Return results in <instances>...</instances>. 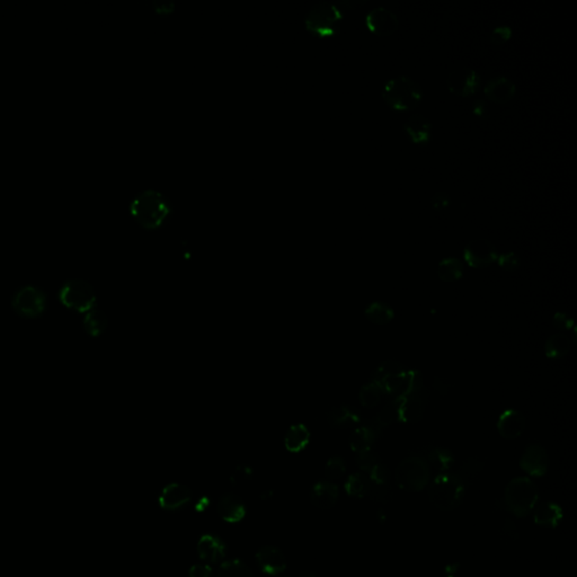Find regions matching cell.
Returning <instances> with one entry per match:
<instances>
[{"label":"cell","instance_id":"cell-38","mask_svg":"<svg viewBox=\"0 0 577 577\" xmlns=\"http://www.w3.org/2000/svg\"><path fill=\"white\" fill-rule=\"evenodd\" d=\"M483 468H484L483 462L479 461L476 458H471V459L467 460V462L462 467L461 475H459L460 478L465 483L466 479L469 480L473 477H476L477 473H480Z\"/></svg>","mask_w":577,"mask_h":577},{"label":"cell","instance_id":"cell-13","mask_svg":"<svg viewBox=\"0 0 577 577\" xmlns=\"http://www.w3.org/2000/svg\"><path fill=\"white\" fill-rule=\"evenodd\" d=\"M366 24L379 37H389L398 28V17L386 7H376L366 14Z\"/></svg>","mask_w":577,"mask_h":577},{"label":"cell","instance_id":"cell-28","mask_svg":"<svg viewBox=\"0 0 577 577\" xmlns=\"http://www.w3.org/2000/svg\"><path fill=\"white\" fill-rule=\"evenodd\" d=\"M571 340L563 333H556L548 337L545 344V354L550 359H562L569 354Z\"/></svg>","mask_w":577,"mask_h":577},{"label":"cell","instance_id":"cell-29","mask_svg":"<svg viewBox=\"0 0 577 577\" xmlns=\"http://www.w3.org/2000/svg\"><path fill=\"white\" fill-rule=\"evenodd\" d=\"M107 324L108 321H107L106 315L101 310L95 309V308L86 313L84 323H82L84 330H86L88 335L93 336V337L101 335L106 330Z\"/></svg>","mask_w":577,"mask_h":577},{"label":"cell","instance_id":"cell-45","mask_svg":"<svg viewBox=\"0 0 577 577\" xmlns=\"http://www.w3.org/2000/svg\"><path fill=\"white\" fill-rule=\"evenodd\" d=\"M473 111L479 118H486L488 116V104L483 99H478L473 103Z\"/></svg>","mask_w":577,"mask_h":577},{"label":"cell","instance_id":"cell-10","mask_svg":"<svg viewBox=\"0 0 577 577\" xmlns=\"http://www.w3.org/2000/svg\"><path fill=\"white\" fill-rule=\"evenodd\" d=\"M480 84V77L473 68L459 67L449 73L447 85L451 93L462 97L473 95Z\"/></svg>","mask_w":577,"mask_h":577},{"label":"cell","instance_id":"cell-11","mask_svg":"<svg viewBox=\"0 0 577 577\" xmlns=\"http://www.w3.org/2000/svg\"><path fill=\"white\" fill-rule=\"evenodd\" d=\"M397 422L411 424L418 422L426 411V397L423 396L422 392L411 395L407 397L396 398L392 400Z\"/></svg>","mask_w":577,"mask_h":577},{"label":"cell","instance_id":"cell-4","mask_svg":"<svg viewBox=\"0 0 577 577\" xmlns=\"http://www.w3.org/2000/svg\"><path fill=\"white\" fill-rule=\"evenodd\" d=\"M538 500V488L528 477H516L505 488V503L509 510L519 518L529 516L535 510Z\"/></svg>","mask_w":577,"mask_h":577},{"label":"cell","instance_id":"cell-47","mask_svg":"<svg viewBox=\"0 0 577 577\" xmlns=\"http://www.w3.org/2000/svg\"><path fill=\"white\" fill-rule=\"evenodd\" d=\"M210 505V500L208 497H202V499L199 500L197 501V505H195V510L197 512H203V511L206 510V507Z\"/></svg>","mask_w":577,"mask_h":577},{"label":"cell","instance_id":"cell-24","mask_svg":"<svg viewBox=\"0 0 577 577\" xmlns=\"http://www.w3.org/2000/svg\"><path fill=\"white\" fill-rule=\"evenodd\" d=\"M377 439V432L373 428L368 426H356L349 435V448L355 454L370 451Z\"/></svg>","mask_w":577,"mask_h":577},{"label":"cell","instance_id":"cell-6","mask_svg":"<svg viewBox=\"0 0 577 577\" xmlns=\"http://www.w3.org/2000/svg\"><path fill=\"white\" fill-rule=\"evenodd\" d=\"M343 18L341 8L330 1H318L311 6L304 17V24L318 37H332L337 33Z\"/></svg>","mask_w":577,"mask_h":577},{"label":"cell","instance_id":"cell-9","mask_svg":"<svg viewBox=\"0 0 577 577\" xmlns=\"http://www.w3.org/2000/svg\"><path fill=\"white\" fill-rule=\"evenodd\" d=\"M499 257L493 242L484 238L471 240L464 249V259L471 268H486L495 263Z\"/></svg>","mask_w":577,"mask_h":577},{"label":"cell","instance_id":"cell-39","mask_svg":"<svg viewBox=\"0 0 577 577\" xmlns=\"http://www.w3.org/2000/svg\"><path fill=\"white\" fill-rule=\"evenodd\" d=\"M500 268L507 271V272H513V271L518 270L520 266V259L514 252H509V253L502 254L497 257Z\"/></svg>","mask_w":577,"mask_h":577},{"label":"cell","instance_id":"cell-46","mask_svg":"<svg viewBox=\"0 0 577 577\" xmlns=\"http://www.w3.org/2000/svg\"><path fill=\"white\" fill-rule=\"evenodd\" d=\"M434 387L437 389L438 392H441V394H447L449 390L448 385H445V383H442V379L441 378L437 377L435 378V381H434Z\"/></svg>","mask_w":577,"mask_h":577},{"label":"cell","instance_id":"cell-17","mask_svg":"<svg viewBox=\"0 0 577 577\" xmlns=\"http://www.w3.org/2000/svg\"><path fill=\"white\" fill-rule=\"evenodd\" d=\"M340 497L338 486L330 480L316 483L310 490V501L321 510H330L335 507Z\"/></svg>","mask_w":577,"mask_h":577},{"label":"cell","instance_id":"cell-20","mask_svg":"<svg viewBox=\"0 0 577 577\" xmlns=\"http://www.w3.org/2000/svg\"><path fill=\"white\" fill-rule=\"evenodd\" d=\"M218 513L223 520L229 523L242 521L246 516L245 503L240 496L235 494H225L218 502Z\"/></svg>","mask_w":577,"mask_h":577},{"label":"cell","instance_id":"cell-22","mask_svg":"<svg viewBox=\"0 0 577 577\" xmlns=\"http://www.w3.org/2000/svg\"><path fill=\"white\" fill-rule=\"evenodd\" d=\"M404 130L414 144H426L431 137L432 124L423 114H414L404 123Z\"/></svg>","mask_w":577,"mask_h":577},{"label":"cell","instance_id":"cell-31","mask_svg":"<svg viewBox=\"0 0 577 577\" xmlns=\"http://www.w3.org/2000/svg\"><path fill=\"white\" fill-rule=\"evenodd\" d=\"M454 456L449 449L434 448L428 454V465L440 473H448L454 465Z\"/></svg>","mask_w":577,"mask_h":577},{"label":"cell","instance_id":"cell-26","mask_svg":"<svg viewBox=\"0 0 577 577\" xmlns=\"http://www.w3.org/2000/svg\"><path fill=\"white\" fill-rule=\"evenodd\" d=\"M366 318L378 326H386L395 318L394 309L383 302H372L364 311Z\"/></svg>","mask_w":577,"mask_h":577},{"label":"cell","instance_id":"cell-15","mask_svg":"<svg viewBox=\"0 0 577 577\" xmlns=\"http://www.w3.org/2000/svg\"><path fill=\"white\" fill-rule=\"evenodd\" d=\"M191 500V490L187 486L172 483L163 488L161 495L158 497V503L163 510L175 511L189 504Z\"/></svg>","mask_w":577,"mask_h":577},{"label":"cell","instance_id":"cell-18","mask_svg":"<svg viewBox=\"0 0 577 577\" xmlns=\"http://www.w3.org/2000/svg\"><path fill=\"white\" fill-rule=\"evenodd\" d=\"M500 435L505 440H516L521 437L526 430V418L516 409H507L497 422Z\"/></svg>","mask_w":577,"mask_h":577},{"label":"cell","instance_id":"cell-27","mask_svg":"<svg viewBox=\"0 0 577 577\" xmlns=\"http://www.w3.org/2000/svg\"><path fill=\"white\" fill-rule=\"evenodd\" d=\"M438 276L445 283H454L459 281L464 275V265L460 259L456 257H448L439 263L437 268Z\"/></svg>","mask_w":577,"mask_h":577},{"label":"cell","instance_id":"cell-42","mask_svg":"<svg viewBox=\"0 0 577 577\" xmlns=\"http://www.w3.org/2000/svg\"><path fill=\"white\" fill-rule=\"evenodd\" d=\"M431 202L434 210L441 211L443 209L448 208L449 204H450V197H449L447 192L438 191L437 193H434L433 197H432Z\"/></svg>","mask_w":577,"mask_h":577},{"label":"cell","instance_id":"cell-32","mask_svg":"<svg viewBox=\"0 0 577 577\" xmlns=\"http://www.w3.org/2000/svg\"><path fill=\"white\" fill-rule=\"evenodd\" d=\"M217 577H254L251 569L240 559H229L220 565Z\"/></svg>","mask_w":577,"mask_h":577},{"label":"cell","instance_id":"cell-44","mask_svg":"<svg viewBox=\"0 0 577 577\" xmlns=\"http://www.w3.org/2000/svg\"><path fill=\"white\" fill-rule=\"evenodd\" d=\"M252 477V469L247 466H240V467L237 468L236 471H235L234 476L231 478V480L234 483H240L244 482L246 479H249Z\"/></svg>","mask_w":577,"mask_h":577},{"label":"cell","instance_id":"cell-19","mask_svg":"<svg viewBox=\"0 0 577 577\" xmlns=\"http://www.w3.org/2000/svg\"><path fill=\"white\" fill-rule=\"evenodd\" d=\"M485 95L490 101L504 104L514 97L516 93V86L510 78L504 76L494 77L490 79L484 88Z\"/></svg>","mask_w":577,"mask_h":577},{"label":"cell","instance_id":"cell-37","mask_svg":"<svg viewBox=\"0 0 577 577\" xmlns=\"http://www.w3.org/2000/svg\"><path fill=\"white\" fill-rule=\"evenodd\" d=\"M379 462H380L379 457L372 450L361 452V454H358V457H356V466H358L359 469H360L362 473H366V475H368Z\"/></svg>","mask_w":577,"mask_h":577},{"label":"cell","instance_id":"cell-1","mask_svg":"<svg viewBox=\"0 0 577 577\" xmlns=\"http://www.w3.org/2000/svg\"><path fill=\"white\" fill-rule=\"evenodd\" d=\"M130 212L141 227L156 229L172 213V204L158 190H142L133 197L130 203Z\"/></svg>","mask_w":577,"mask_h":577},{"label":"cell","instance_id":"cell-23","mask_svg":"<svg viewBox=\"0 0 577 577\" xmlns=\"http://www.w3.org/2000/svg\"><path fill=\"white\" fill-rule=\"evenodd\" d=\"M533 520L537 526L554 529L563 520V510L554 502H546L535 509Z\"/></svg>","mask_w":577,"mask_h":577},{"label":"cell","instance_id":"cell-5","mask_svg":"<svg viewBox=\"0 0 577 577\" xmlns=\"http://www.w3.org/2000/svg\"><path fill=\"white\" fill-rule=\"evenodd\" d=\"M395 479L400 490L418 493L430 484L431 468L422 457H407L396 468Z\"/></svg>","mask_w":577,"mask_h":577},{"label":"cell","instance_id":"cell-8","mask_svg":"<svg viewBox=\"0 0 577 577\" xmlns=\"http://www.w3.org/2000/svg\"><path fill=\"white\" fill-rule=\"evenodd\" d=\"M46 294L39 287L26 285L15 293L11 307L17 315L24 318H39L46 309Z\"/></svg>","mask_w":577,"mask_h":577},{"label":"cell","instance_id":"cell-14","mask_svg":"<svg viewBox=\"0 0 577 577\" xmlns=\"http://www.w3.org/2000/svg\"><path fill=\"white\" fill-rule=\"evenodd\" d=\"M199 557L206 564H217L223 562L227 555V546L223 539L216 535H203L197 545Z\"/></svg>","mask_w":577,"mask_h":577},{"label":"cell","instance_id":"cell-49","mask_svg":"<svg viewBox=\"0 0 577 577\" xmlns=\"http://www.w3.org/2000/svg\"><path fill=\"white\" fill-rule=\"evenodd\" d=\"M300 577H319L318 575L315 574V573L311 572H304L302 573V576Z\"/></svg>","mask_w":577,"mask_h":577},{"label":"cell","instance_id":"cell-16","mask_svg":"<svg viewBox=\"0 0 577 577\" xmlns=\"http://www.w3.org/2000/svg\"><path fill=\"white\" fill-rule=\"evenodd\" d=\"M256 562L262 572L268 575H279L287 569L285 554L278 547H261L256 552Z\"/></svg>","mask_w":577,"mask_h":577},{"label":"cell","instance_id":"cell-48","mask_svg":"<svg viewBox=\"0 0 577 577\" xmlns=\"http://www.w3.org/2000/svg\"><path fill=\"white\" fill-rule=\"evenodd\" d=\"M364 4H366V1H355L354 0V1H343L342 5L345 6V7H349V8L352 7L353 9L355 8V7H358V6L364 5Z\"/></svg>","mask_w":577,"mask_h":577},{"label":"cell","instance_id":"cell-33","mask_svg":"<svg viewBox=\"0 0 577 577\" xmlns=\"http://www.w3.org/2000/svg\"><path fill=\"white\" fill-rule=\"evenodd\" d=\"M406 370L403 364H398L396 361H385L378 366L377 369L373 371L371 376V381L377 386H380L383 381H386L392 376L397 375L400 372Z\"/></svg>","mask_w":577,"mask_h":577},{"label":"cell","instance_id":"cell-7","mask_svg":"<svg viewBox=\"0 0 577 577\" xmlns=\"http://www.w3.org/2000/svg\"><path fill=\"white\" fill-rule=\"evenodd\" d=\"M59 299L63 306L78 313H88L95 308L96 294L93 287L82 279H71L62 285Z\"/></svg>","mask_w":577,"mask_h":577},{"label":"cell","instance_id":"cell-34","mask_svg":"<svg viewBox=\"0 0 577 577\" xmlns=\"http://www.w3.org/2000/svg\"><path fill=\"white\" fill-rule=\"evenodd\" d=\"M383 395L381 389L376 383L370 381L360 389L359 400H360L361 405L366 409H375L376 406L380 403Z\"/></svg>","mask_w":577,"mask_h":577},{"label":"cell","instance_id":"cell-25","mask_svg":"<svg viewBox=\"0 0 577 577\" xmlns=\"http://www.w3.org/2000/svg\"><path fill=\"white\" fill-rule=\"evenodd\" d=\"M310 432L307 426L304 424H296L291 426L285 434V445L287 451L292 454H298L304 450L309 445Z\"/></svg>","mask_w":577,"mask_h":577},{"label":"cell","instance_id":"cell-36","mask_svg":"<svg viewBox=\"0 0 577 577\" xmlns=\"http://www.w3.org/2000/svg\"><path fill=\"white\" fill-rule=\"evenodd\" d=\"M345 473H347V462L342 457H332L330 459H328L326 467H325L327 478L330 480H336V479L342 478Z\"/></svg>","mask_w":577,"mask_h":577},{"label":"cell","instance_id":"cell-41","mask_svg":"<svg viewBox=\"0 0 577 577\" xmlns=\"http://www.w3.org/2000/svg\"><path fill=\"white\" fill-rule=\"evenodd\" d=\"M552 324L561 332L574 330V321L571 316L565 313H557L552 318Z\"/></svg>","mask_w":577,"mask_h":577},{"label":"cell","instance_id":"cell-43","mask_svg":"<svg viewBox=\"0 0 577 577\" xmlns=\"http://www.w3.org/2000/svg\"><path fill=\"white\" fill-rule=\"evenodd\" d=\"M190 577H213V569L209 564H195L190 569Z\"/></svg>","mask_w":577,"mask_h":577},{"label":"cell","instance_id":"cell-12","mask_svg":"<svg viewBox=\"0 0 577 577\" xmlns=\"http://www.w3.org/2000/svg\"><path fill=\"white\" fill-rule=\"evenodd\" d=\"M520 467L529 476L544 477L550 468V457L544 447L540 445H528L520 459Z\"/></svg>","mask_w":577,"mask_h":577},{"label":"cell","instance_id":"cell-2","mask_svg":"<svg viewBox=\"0 0 577 577\" xmlns=\"http://www.w3.org/2000/svg\"><path fill=\"white\" fill-rule=\"evenodd\" d=\"M465 496V483L459 475L441 473L430 483L428 499L439 510L449 512L461 504Z\"/></svg>","mask_w":577,"mask_h":577},{"label":"cell","instance_id":"cell-40","mask_svg":"<svg viewBox=\"0 0 577 577\" xmlns=\"http://www.w3.org/2000/svg\"><path fill=\"white\" fill-rule=\"evenodd\" d=\"M511 35H512V28L510 26H497L490 33V42L493 44H503L510 39Z\"/></svg>","mask_w":577,"mask_h":577},{"label":"cell","instance_id":"cell-21","mask_svg":"<svg viewBox=\"0 0 577 577\" xmlns=\"http://www.w3.org/2000/svg\"><path fill=\"white\" fill-rule=\"evenodd\" d=\"M328 422L333 428L347 430L356 428L362 422V415L358 409L349 405H340L330 411Z\"/></svg>","mask_w":577,"mask_h":577},{"label":"cell","instance_id":"cell-35","mask_svg":"<svg viewBox=\"0 0 577 577\" xmlns=\"http://www.w3.org/2000/svg\"><path fill=\"white\" fill-rule=\"evenodd\" d=\"M366 476L369 477L370 484L373 488H385L390 482V471L381 462H379Z\"/></svg>","mask_w":577,"mask_h":577},{"label":"cell","instance_id":"cell-3","mask_svg":"<svg viewBox=\"0 0 577 577\" xmlns=\"http://www.w3.org/2000/svg\"><path fill=\"white\" fill-rule=\"evenodd\" d=\"M423 90L418 82L406 75L389 79L383 86V99L396 111H409L422 101Z\"/></svg>","mask_w":577,"mask_h":577},{"label":"cell","instance_id":"cell-30","mask_svg":"<svg viewBox=\"0 0 577 577\" xmlns=\"http://www.w3.org/2000/svg\"><path fill=\"white\" fill-rule=\"evenodd\" d=\"M344 488L347 495L361 499L369 493L371 484H370L369 477L366 476V473H355L347 479Z\"/></svg>","mask_w":577,"mask_h":577}]
</instances>
